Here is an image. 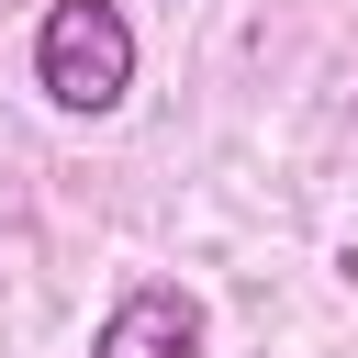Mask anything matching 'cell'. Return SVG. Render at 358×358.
Listing matches in <instances>:
<instances>
[{
  "mask_svg": "<svg viewBox=\"0 0 358 358\" xmlns=\"http://www.w3.org/2000/svg\"><path fill=\"white\" fill-rule=\"evenodd\" d=\"M34 90L67 123L123 112L134 101V22H123V0H45V22H34Z\"/></svg>",
  "mask_w": 358,
  "mask_h": 358,
  "instance_id": "1",
  "label": "cell"
},
{
  "mask_svg": "<svg viewBox=\"0 0 358 358\" xmlns=\"http://www.w3.org/2000/svg\"><path fill=\"white\" fill-rule=\"evenodd\" d=\"M201 336H213L201 291H179V280H134V291H112L90 358H201Z\"/></svg>",
  "mask_w": 358,
  "mask_h": 358,
  "instance_id": "2",
  "label": "cell"
}]
</instances>
